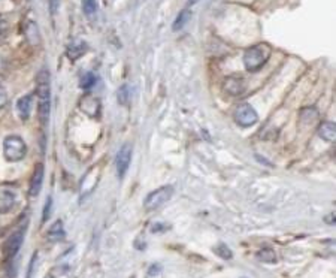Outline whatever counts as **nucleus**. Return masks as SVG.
<instances>
[{"instance_id": "nucleus-1", "label": "nucleus", "mask_w": 336, "mask_h": 278, "mask_svg": "<svg viewBox=\"0 0 336 278\" xmlns=\"http://www.w3.org/2000/svg\"><path fill=\"white\" fill-rule=\"evenodd\" d=\"M271 57V47L268 43H258L248 48L244 54V64L250 72H256Z\"/></svg>"}, {"instance_id": "nucleus-2", "label": "nucleus", "mask_w": 336, "mask_h": 278, "mask_svg": "<svg viewBox=\"0 0 336 278\" xmlns=\"http://www.w3.org/2000/svg\"><path fill=\"white\" fill-rule=\"evenodd\" d=\"M27 153L26 142L20 136H8L3 141V154L9 161H20Z\"/></svg>"}, {"instance_id": "nucleus-3", "label": "nucleus", "mask_w": 336, "mask_h": 278, "mask_svg": "<svg viewBox=\"0 0 336 278\" xmlns=\"http://www.w3.org/2000/svg\"><path fill=\"white\" fill-rule=\"evenodd\" d=\"M174 195V189L171 186H164V187H160L156 192L150 193L145 202H143V206L147 211H154V210H158L160 206H163L169 199L172 198Z\"/></svg>"}, {"instance_id": "nucleus-4", "label": "nucleus", "mask_w": 336, "mask_h": 278, "mask_svg": "<svg viewBox=\"0 0 336 278\" xmlns=\"http://www.w3.org/2000/svg\"><path fill=\"white\" fill-rule=\"evenodd\" d=\"M235 120L239 126L242 127H250V126H254L257 123L258 115L256 112V109L248 105V103H241L235 109Z\"/></svg>"}, {"instance_id": "nucleus-5", "label": "nucleus", "mask_w": 336, "mask_h": 278, "mask_svg": "<svg viewBox=\"0 0 336 278\" xmlns=\"http://www.w3.org/2000/svg\"><path fill=\"white\" fill-rule=\"evenodd\" d=\"M22 241H24V234H22V230H18V232L12 234V235L8 238V241H6L5 247H3L5 258L8 259V260L15 258L17 253L20 251L21 245H22Z\"/></svg>"}, {"instance_id": "nucleus-6", "label": "nucleus", "mask_w": 336, "mask_h": 278, "mask_svg": "<svg viewBox=\"0 0 336 278\" xmlns=\"http://www.w3.org/2000/svg\"><path fill=\"white\" fill-rule=\"evenodd\" d=\"M130 160H132V145L126 144L119 148L118 154H117V159H115V165H117V174H118L119 178H123L129 169V165H130Z\"/></svg>"}, {"instance_id": "nucleus-7", "label": "nucleus", "mask_w": 336, "mask_h": 278, "mask_svg": "<svg viewBox=\"0 0 336 278\" xmlns=\"http://www.w3.org/2000/svg\"><path fill=\"white\" fill-rule=\"evenodd\" d=\"M36 91L39 100H50L51 85H50V74L46 69H42L36 77Z\"/></svg>"}, {"instance_id": "nucleus-8", "label": "nucleus", "mask_w": 336, "mask_h": 278, "mask_svg": "<svg viewBox=\"0 0 336 278\" xmlns=\"http://www.w3.org/2000/svg\"><path fill=\"white\" fill-rule=\"evenodd\" d=\"M42 182H43V165L39 163L36 168H35V172H33V177L30 181V196H38L42 189Z\"/></svg>"}, {"instance_id": "nucleus-9", "label": "nucleus", "mask_w": 336, "mask_h": 278, "mask_svg": "<svg viewBox=\"0 0 336 278\" xmlns=\"http://www.w3.org/2000/svg\"><path fill=\"white\" fill-rule=\"evenodd\" d=\"M224 88L229 95L237 96L245 91V82L241 78H227L224 81Z\"/></svg>"}, {"instance_id": "nucleus-10", "label": "nucleus", "mask_w": 336, "mask_h": 278, "mask_svg": "<svg viewBox=\"0 0 336 278\" xmlns=\"http://www.w3.org/2000/svg\"><path fill=\"white\" fill-rule=\"evenodd\" d=\"M90 108H93V114H94V117L99 115V111H100L99 99H96V98L91 96V95H87V96H84L82 100H81V109H82L84 112L90 114Z\"/></svg>"}, {"instance_id": "nucleus-11", "label": "nucleus", "mask_w": 336, "mask_h": 278, "mask_svg": "<svg viewBox=\"0 0 336 278\" xmlns=\"http://www.w3.org/2000/svg\"><path fill=\"white\" fill-rule=\"evenodd\" d=\"M335 132L336 126L335 123H332V121L323 123V124L320 126V129H318V135L324 139V141H327V142H333V141H335Z\"/></svg>"}, {"instance_id": "nucleus-12", "label": "nucleus", "mask_w": 336, "mask_h": 278, "mask_svg": "<svg viewBox=\"0 0 336 278\" xmlns=\"http://www.w3.org/2000/svg\"><path fill=\"white\" fill-rule=\"evenodd\" d=\"M15 203V195L9 190L0 192V213H8Z\"/></svg>"}, {"instance_id": "nucleus-13", "label": "nucleus", "mask_w": 336, "mask_h": 278, "mask_svg": "<svg viewBox=\"0 0 336 278\" xmlns=\"http://www.w3.org/2000/svg\"><path fill=\"white\" fill-rule=\"evenodd\" d=\"M85 51H87V45L82 40H75L67 47V56L72 60L79 59Z\"/></svg>"}, {"instance_id": "nucleus-14", "label": "nucleus", "mask_w": 336, "mask_h": 278, "mask_svg": "<svg viewBox=\"0 0 336 278\" xmlns=\"http://www.w3.org/2000/svg\"><path fill=\"white\" fill-rule=\"evenodd\" d=\"M32 96H22L18 103H17V108H18V112H20V117L22 120L29 119L30 115V111H32Z\"/></svg>"}, {"instance_id": "nucleus-15", "label": "nucleus", "mask_w": 336, "mask_h": 278, "mask_svg": "<svg viewBox=\"0 0 336 278\" xmlns=\"http://www.w3.org/2000/svg\"><path fill=\"white\" fill-rule=\"evenodd\" d=\"M64 229H63V223L57 220L51 227H50V230H48V238L50 241H53V242H57V241H61V239L64 238Z\"/></svg>"}, {"instance_id": "nucleus-16", "label": "nucleus", "mask_w": 336, "mask_h": 278, "mask_svg": "<svg viewBox=\"0 0 336 278\" xmlns=\"http://www.w3.org/2000/svg\"><path fill=\"white\" fill-rule=\"evenodd\" d=\"M190 17H191V12H190L188 9L181 11L179 15L177 17V20H175V22H174V30L178 32L181 29H184V26L190 21Z\"/></svg>"}, {"instance_id": "nucleus-17", "label": "nucleus", "mask_w": 336, "mask_h": 278, "mask_svg": "<svg viewBox=\"0 0 336 278\" xmlns=\"http://www.w3.org/2000/svg\"><path fill=\"white\" fill-rule=\"evenodd\" d=\"M257 258L261 260V262H266V263H274L277 262V254L272 248H263L257 253Z\"/></svg>"}, {"instance_id": "nucleus-18", "label": "nucleus", "mask_w": 336, "mask_h": 278, "mask_svg": "<svg viewBox=\"0 0 336 278\" xmlns=\"http://www.w3.org/2000/svg\"><path fill=\"white\" fill-rule=\"evenodd\" d=\"M117 99H118L119 105H127L129 103V100H130V88H129V85L119 87Z\"/></svg>"}, {"instance_id": "nucleus-19", "label": "nucleus", "mask_w": 336, "mask_h": 278, "mask_svg": "<svg viewBox=\"0 0 336 278\" xmlns=\"http://www.w3.org/2000/svg\"><path fill=\"white\" fill-rule=\"evenodd\" d=\"M98 9L96 0H82V11L85 15H93Z\"/></svg>"}, {"instance_id": "nucleus-20", "label": "nucleus", "mask_w": 336, "mask_h": 278, "mask_svg": "<svg viewBox=\"0 0 336 278\" xmlns=\"http://www.w3.org/2000/svg\"><path fill=\"white\" fill-rule=\"evenodd\" d=\"M214 251H215V254H218L221 259H232V251H230V248L226 245V244H218L217 247L214 248Z\"/></svg>"}, {"instance_id": "nucleus-21", "label": "nucleus", "mask_w": 336, "mask_h": 278, "mask_svg": "<svg viewBox=\"0 0 336 278\" xmlns=\"http://www.w3.org/2000/svg\"><path fill=\"white\" fill-rule=\"evenodd\" d=\"M94 84H96V77H94L93 74H85V75L82 77V81H81V87H82V88L88 90V88H91Z\"/></svg>"}, {"instance_id": "nucleus-22", "label": "nucleus", "mask_w": 336, "mask_h": 278, "mask_svg": "<svg viewBox=\"0 0 336 278\" xmlns=\"http://www.w3.org/2000/svg\"><path fill=\"white\" fill-rule=\"evenodd\" d=\"M51 208H53V199L48 198V199H46V203H45V208H43V217H42V220H43V221H46V220L50 219V214H51Z\"/></svg>"}, {"instance_id": "nucleus-23", "label": "nucleus", "mask_w": 336, "mask_h": 278, "mask_svg": "<svg viewBox=\"0 0 336 278\" xmlns=\"http://www.w3.org/2000/svg\"><path fill=\"white\" fill-rule=\"evenodd\" d=\"M8 103V93L6 90L0 85V108H3Z\"/></svg>"}, {"instance_id": "nucleus-24", "label": "nucleus", "mask_w": 336, "mask_h": 278, "mask_svg": "<svg viewBox=\"0 0 336 278\" xmlns=\"http://www.w3.org/2000/svg\"><path fill=\"white\" fill-rule=\"evenodd\" d=\"M160 271H161V266H160V265H153V266L150 268V271H148V275H150V277H154V275L160 274Z\"/></svg>"}, {"instance_id": "nucleus-25", "label": "nucleus", "mask_w": 336, "mask_h": 278, "mask_svg": "<svg viewBox=\"0 0 336 278\" xmlns=\"http://www.w3.org/2000/svg\"><path fill=\"white\" fill-rule=\"evenodd\" d=\"M60 6V0H50V11L51 14H56Z\"/></svg>"}, {"instance_id": "nucleus-26", "label": "nucleus", "mask_w": 336, "mask_h": 278, "mask_svg": "<svg viewBox=\"0 0 336 278\" xmlns=\"http://www.w3.org/2000/svg\"><path fill=\"white\" fill-rule=\"evenodd\" d=\"M8 30V22L5 20H0V36H3Z\"/></svg>"}, {"instance_id": "nucleus-27", "label": "nucleus", "mask_w": 336, "mask_h": 278, "mask_svg": "<svg viewBox=\"0 0 336 278\" xmlns=\"http://www.w3.org/2000/svg\"><path fill=\"white\" fill-rule=\"evenodd\" d=\"M188 2H190V5H195V3H196L198 0H188Z\"/></svg>"}]
</instances>
